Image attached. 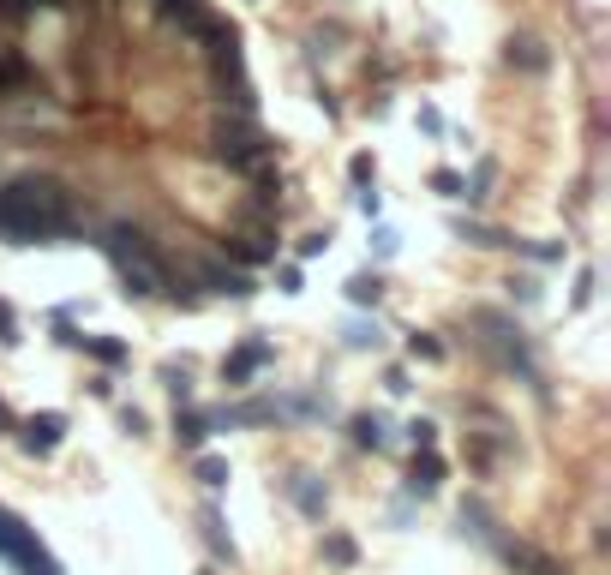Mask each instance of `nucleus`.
Here are the masks:
<instances>
[{
  "label": "nucleus",
  "instance_id": "c85d7f7f",
  "mask_svg": "<svg viewBox=\"0 0 611 575\" xmlns=\"http://www.w3.org/2000/svg\"><path fill=\"white\" fill-rule=\"evenodd\" d=\"M0 342H6V348L18 342V324H12V312H6V306H0Z\"/></svg>",
  "mask_w": 611,
  "mask_h": 575
},
{
  "label": "nucleus",
  "instance_id": "f03ea898",
  "mask_svg": "<svg viewBox=\"0 0 611 575\" xmlns=\"http://www.w3.org/2000/svg\"><path fill=\"white\" fill-rule=\"evenodd\" d=\"M216 156H222L228 168H252V162L270 156V144L258 138L252 120H222V126H216Z\"/></svg>",
  "mask_w": 611,
  "mask_h": 575
},
{
  "label": "nucleus",
  "instance_id": "6ab92c4d",
  "mask_svg": "<svg viewBox=\"0 0 611 575\" xmlns=\"http://www.w3.org/2000/svg\"><path fill=\"white\" fill-rule=\"evenodd\" d=\"M408 354H414V360H444V342L426 336V330H414V336H408Z\"/></svg>",
  "mask_w": 611,
  "mask_h": 575
},
{
  "label": "nucleus",
  "instance_id": "412c9836",
  "mask_svg": "<svg viewBox=\"0 0 611 575\" xmlns=\"http://www.w3.org/2000/svg\"><path fill=\"white\" fill-rule=\"evenodd\" d=\"M492 174H498V168H492V162H480V168H474V186H462V198H486Z\"/></svg>",
  "mask_w": 611,
  "mask_h": 575
},
{
  "label": "nucleus",
  "instance_id": "f257e3e1",
  "mask_svg": "<svg viewBox=\"0 0 611 575\" xmlns=\"http://www.w3.org/2000/svg\"><path fill=\"white\" fill-rule=\"evenodd\" d=\"M60 228H66V192H60L54 180L24 174V180H12V186L0 192V234H6L12 246L48 240V234H60Z\"/></svg>",
  "mask_w": 611,
  "mask_h": 575
},
{
  "label": "nucleus",
  "instance_id": "9d476101",
  "mask_svg": "<svg viewBox=\"0 0 611 575\" xmlns=\"http://www.w3.org/2000/svg\"><path fill=\"white\" fill-rule=\"evenodd\" d=\"M216 426H210V414H174V438L186 444V450H204V438H210Z\"/></svg>",
  "mask_w": 611,
  "mask_h": 575
},
{
  "label": "nucleus",
  "instance_id": "4be33fe9",
  "mask_svg": "<svg viewBox=\"0 0 611 575\" xmlns=\"http://www.w3.org/2000/svg\"><path fill=\"white\" fill-rule=\"evenodd\" d=\"M408 438H414V450H432V444H438V426H432V420H414Z\"/></svg>",
  "mask_w": 611,
  "mask_h": 575
},
{
  "label": "nucleus",
  "instance_id": "bb28decb",
  "mask_svg": "<svg viewBox=\"0 0 611 575\" xmlns=\"http://www.w3.org/2000/svg\"><path fill=\"white\" fill-rule=\"evenodd\" d=\"M324 246H330V234H306V240H300V258H318Z\"/></svg>",
  "mask_w": 611,
  "mask_h": 575
},
{
  "label": "nucleus",
  "instance_id": "a211bd4d",
  "mask_svg": "<svg viewBox=\"0 0 611 575\" xmlns=\"http://www.w3.org/2000/svg\"><path fill=\"white\" fill-rule=\"evenodd\" d=\"M348 300H354V306H378V300H384V282H378V276H354V282H348Z\"/></svg>",
  "mask_w": 611,
  "mask_h": 575
},
{
  "label": "nucleus",
  "instance_id": "b1692460",
  "mask_svg": "<svg viewBox=\"0 0 611 575\" xmlns=\"http://www.w3.org/2000/svg\"><path fill=\"white\" fill-rule=\"evenodd\" d=\"M348 342H354V348H378V324H354Z\"/></svg>",
  "mask_w": 611,
  "mask_h": 575
},
{
  "label": "nucleus",
  "instance_id": "39448f33",
  "mask_svg": "<svg viewBox=\"0 0 611 575\" xmlns=\"http://www.w3.org/2000/svg\"><path fill=\"white\" fill-rule=\"evenodd\" d=\"M60 432H66L60 414H30V420H24V450H30V456H54V450H60Z\"/></svg>",
  "mask_w": 611,
  "mask_h": 575
},
{
  "label": "nucleus",
  "instance_id": "ddd939ff",
  "mask_svg": "<svg viewBox=\"0 0 611 575\" xmlns=\"http://www.w3.org/2000/svg\"><path fill=\"white\" fill-rule=\"evenodd\" d=\"M294 504H300L306 516H324V486H318L312 474H294Z\"/></svg>",
  "mask_w": 611,
  "mask_h": 575
},
{
  "label": "nucleus",
  "instance_id": "4468645a",
  "mask_svg": "<svg viewBox=\"0 0 611 575\" xmlns=\"http://www.w3.org/2000/svg\"><path fill=\"white\" fill-rule=\"evenodd\" d=\"M198 522H204V540H210V552H216V558H228V564H234V540H228V534H222V516H216V510H210V504H204V516H198Z\"/></svg>",
  "mask_w": 611,
  "mask_h": 575
},
{
  "label": "nucleus",
  "instance_id": "393cba45",
  "mask_svg": "<svg viewBox=\"0 0 611 575\" xmlns=\"http://www.w3.org/2000/svg\"><path fill=\"white\" fill-rule=\"evenodd\" d=\"M348 174H354V186H372V156H354Z\"/></svg>",
  "mask_w": 611,
  "mask_h": 575
},
{
  "label": "nucleus",
  "instance_id": "1a4fd4ad",
  "mask_svg": "<svg viewBox=\"0 0 611 575\" xmlns=\"http://www.w3.org/2000/svg\"><path fill=\"white\" fill-rule=\"evenodd\" d=\"M66 342L84 348V354H96L102 366H120L126 360V342H114V336H78V330H66Z\"/></svg>",
  "mask_w": 611,
  "mask_h": 575
},
{
  "label": "nucleus",
  "instance_id": "5701e85b",
  "mask_svg": "<svg viewBox=\"0 0 611 575\" xmlns=\"http://www.w3.org/2000/svg\"><path fill=\"white\" fill-rule=\"evenodd\" d=\"M162 384H168V396H174V402H192V384H186V372H162Z\"/></svg>",
  "mask_w": 611,
  "mask_h": 575
},
{
  "label": "nucleus",
  "instance_id": "c756f323",
  "mask_svg": "<svg viewBox=\"0 0 611 575\" xmlns=\"http://www.w3.org/2000/svg\"><path fill=\"white\" fill-rule=\"evenodd\" d=\"M0 426H12V414H6V402H0Z\"/></svg>",
  "mask_w": 611,
  "mask_h": 575
},
{
  "label": "nucleus",
  "instance_id": "f8f14e48",
  "mask_svg": "<svg viewBox=\"0 0 611 575\" xmlns=\"http://www.w3.org/2000/svg\"><path fill=\"white\" fill-rule=\"evenodd\" d=\"M510 66H528V72H546V48L534 36H510Z\"/></svg>",
  "mask_w": 611,
  "mask_h": 575
},
{
  "label": "nucleus",
  "instance_id": "6e6552de",
  "mask_svg": "<svg viewBox=\"0 0 611 575\" xmlns=\"http://www.w3.org/2000/svg\"><path fill=\"white\" fill-rule=\"evenodd\" d=\"M102 252H108V258H132V252H150V240H144L138 228H126V222H114V228L102 234Z\"/></svg>",
  "mask_w": 611,
  "mask_h": 575
},
{
  "label": "nucleus",
  "instance_id": "20e7f679",
  "mask_svg": "<svg viewBox=\"0 0 611 575\" xmlns=\"http://www.w3.org/2000/svg\"><path fill=\"white\" fill-rule=\"evenodd\" d=\"M114 264H120V282H126V294H132V300L168 294V282H162V264H156V252H132V258H114Z\"/></svg>",
  "mask_w": 611,
  "mask_h": 575
},
{
  "label": "nucleus",
  "instance_id": "7ed1b4c3",
  "mask_svg": "<svg viewBox=\"0 0 611 575\" xmlns=\"http://www.w3.org/2000/svg\"><path fill=\"white\" fill-rule=\"evenodd\" d=\"M0 552H6L12 564H24V570L54 575V564H48V558H42V546H36V534H30L18 516H6V510H0Z\"/></svg>",
  "mask_w": 611,
  "mask_h": 575
},
{
  "label": "nucleus",
  "instance_id": "f3484780",
  "mask_svg": "<svg viewBox=\"0 0 611 575\" xmlns=\"http://www.w3.org/2000/svg\"><path fill=\"white\" fill-rule=\"evenodd\" d=\"M192 474H198L210 492H222V486H228V462H222V456H198V462H192Z\"/></svg>",
  "mask_w": 611,
  "mask_h": 575
},
{
  "label": "nucleus",
  "instance_id": "0eeeda50",
  "mask_svg": "<svg viewBox=\"0 0 611 575\" xmlns=\"http://www.w3.org/2000/svg\"><path fill=\"white\" fill-rule=\"evenodd\" d=\"M204 288H216V294H228V300H252V294H258L246 270H222V264L204 270Z\"/></svg>",
  "mask_w": 611,
  "mask_h": 575
},
{
  "label": "nucleus",
  "instance_id": "cd10ccee",
  "mask_svg": "<svg viewBox=\"0 0 611 575\" xmlns=\"http://www.w3.org/2000/svg\"><path fill=\"white\" fill-rule=\"evenodd\" d=\"M24 78V60H0V84H18Z\"/></svg>",
  "mask_w": 611,
  "mask_h": 575
},
{
  "label": "nucleus",
  "instance_id": "423d86ee",
  "mask_svg": "<svg viewBox=\"0 0 611 575\" xmlns=\"http://www.w3.org/2000/svg\"><path fill=\"white\" fill-rule=\"evenodd\" d=\"M264 366H270V342H246L240 354H228V360H222V378H228V384H246V378H252V372H264Z\"/></svg>",
  "mask_w": 611,
  "mask_h": 575
},
{
  "label": "nucleus",
  "instance_id": "dca6fc26",
  "mask_svg": "<svg viewBox=\"0 0 611 575\" xmlns=\"http://www.w3.org/2000/svg\"><path fill=\"white\" fill-rule=\"evenodd\" d=\"M156 12H162V18H174V24H186V30H192V24H198V18H204V0H156Z\"/></svg>",
  "mask_w": 611,
  "mask_h": 575
},
{
  "label": "nucleus",
  "instance_id": "2eb2a0df",
  "mask_svg": "<svg viewBox=\"0 0 611 575\" xmlns=\"http://www.w3.org/2000/svg\"><path fill=\"white\" fill-rule=\"evenodd\" d=\"M354 444L360 450H384V420L378 414H354Z\"/></svg>",
  "mask_w": 611,
  "mask_h": 575
},
{
  "label": "nucleus",
  "instance_id": "aec40b11",
  "mask_svg": "<svg viewBox=\"0 0 611 575\" xmlns=\"http://www.w3.org/2000/svg\"><path fill=\"white\" fill-rule=\"evenodd\" d=\"M432 186H438L444 198H462V186H468V180H462V174H450V168H438V174H432Z\"/></svg>",
  "mask_w": 611,
  "mask_h": 575
},
{
  "label": "nucleus",
  "instance_id": "9b49d317",
  "mask_svg": "<svg viewBox=\"0 0 611 575\" xmlns=\"http://www.w3.org/2000/svg\"><path fill=\"white\" fill-rule=\"evenodd\" d=\"M438 480H444V462H438L432 450H426V456H414V474H408V492H420V498H426V492H438Z\"/></svg>",
  "mask_w": 611,
  "mask_h": 575
},
{
  "label": "nucleus",
  "instance_id": "a878e982",
  "mask_svg": "<svg viewBox=\"0 0 611 575\" xmlns=\"http://www.w3.org/2000/svg\"><path fill=\"white\" fill-rule=\"evenodd\" d=\"M324 552H330V558H336V564H354V540H342V534H336V540H330V546H324Z\"/></svg>",
  "mask_w": 611,
  "mask_h": 575
}]
</instances>
